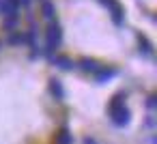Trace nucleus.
Segmentation results:
<instances>
[{
  "label": "nucleus",
  "mask_w": 157,
  "mask_h": 144,
  "mask_svg": "<svg viewBox=\"0 0 157 144\" xmlns=\"http://www.w3.org/2000/svg\"><path fill=\"white\" fill-rule=\"evenodd\" d=\"M110 118L116 127H125L129 120H131V112L129 108L125 105V95L123 93H116L110 101Z\"/></svg>",
  "instance_id": "1"
},
{
  "label": "nucleus",
  "mask_w": 157,
  "mask_h": 144,
  "mask_svg": "<svg viewBox=\"0 0 157 144\" xmlns=\"http://www.w3.org/2000/svg\"><path fill=\"white\" fill-rule=\"evenodd\" d=\"M116 73H118V71H116V69H112V67H110V69H99V71L95 73V80H97V84H105V82H108V80H112Z\"/></svg>",
  "instance_id": "6"
},
{
  "label": "nucleus",
  "mask_w": 157,
  "mask_h": 144,
  "mask_svg": "<svg viewBox=\"0 0 157 144\" xmlns=\"http://www.w3.org/2000/svg\"><path fill=\"white\" fill-rule=\"evenodd\" d=\"M41 13H43V17L52 20V17H54V5H52V2H43V9H41Z\"/></svg>",
  "instance_id": "10"
},
{
  "label": "nucleus",
  "mask_w": 157,
  "mask_h": 144,
  "mask_svg": "<svg viewBox=\"0 0 157 144\" xmlns=\"http://www.w3.org/2000/svg\"><path fill=\"white\" fill-rule=\"evenodd\" d=\"M52 63H54L58 69H63V71H73V67H75V63H73L69 56H54Z\"/></svg>",
  "instance_id": "4"
},
{
  "label": "nucleus",
  "mask_w": 157,
  "mask_h": 144,
  "mask_svg": "<svg viewBox=\"0 0 157 144\" xmlns=\"http://www.w3.org/2000/svg\"><path fill=\"white\" fill-rule=\"evenodd\" d=\"M146 125H148V127H153V125H155V120H153V116H148V118H146Z\"/></svg>",
  "instance_id": "16"
},
{
  "label": "nucleus",
  "mask_w": 157,
  "mask_h": 144,
  "mask_svg": "<svg viewBox=\"0 0 157 144\" xmlns=\"http://www.w3.org/2000/svg\"><path fill=\"white\" fill-rule=\"evenodd\" d=\"M60 41H63V30H60V26H58L56 22H50V26H48V30H45V52L52 54V52L60 45Z\"/></svg>",
  "instance_id": "2"
},
{
  "label": "nucleus",
  "mask_w": 157,
  "mask_h": 144,
  "mask_svg": "<svg viewBox=\"0 0 157 144\" xmlns=\"http://www.w3.org/2000/svg\"><path fill=\"white\" fill-rule=\"evenodd\" d=\"M110 15H112V22L116 24V26H121L123 22H125V9L121 7V2L116 0V2L110 7Z\"/></svg>",
  "instance_id": "3"
},
{
  "label": "nucleus",
  "mask_w": 157,
  "mask_h": 144,
  "mask_svg": "<svg viewBox=\"0 0 157 144\" xmlns=\"http://www.w3.org/2000/svg\"><path fill=\"white\" fill-rule=\"evenodd\" d=\"M80 69L86 71V73H97V71L101 69V65H99L95 58H82V60H80Z\"/></svg>",
  "instance_id": "5"
},
{
  "label": "nucleus",
  "mask_w": 157,
  "mask_h": 144,
  "mask_svg": "<svg viewBox=\"0 0 157 144\" xmlns=\"http://www.w3.org/2000/svg\"><path fill=\"white\" fill-rule=\"evenodd\" d=\"M138 41H140V54H144V56H151V54H153V47H151L148 39L140 35V37H138Z\"/></svg>",
  "instance_id": "9"
},
{
  "label": "nucleus",
  "mask_w": 157,
  "mask_h": 144,
  "mask_svg": "<svg viewBox=\"0 0 157 144\" xmlns=\"http://www.w3.org/2000/svg\"><path fill=\"white\" fill-rule=\"evenodd\" d=\"M56 144H73V135L69 133L67 127H63V129L56 133Z\"/></svg>",
  "instance_id": "8"
},
{
  "label": "nucleus",
  "mask_w": 157,
  "mask_h": 144,
  "mask_svg": "<svg viewBox=\"0 0 157 144\" xmlns=\"http://www.w3.org/2000/svg\"><path fill=\"white\" fill-rule=\"evenodd\" d=\"M99 2H101L103 7H108V9H110V7H112V5L116 2V0H99Z\"/></svg>",
  "instance_id": "14"
},
{
  "label": "nucleus",
  "mask_w": 157,
  "mask_h": 144,
  "mask_svg": "<svg viewBox=\"0 0 157 144\" xmlns=\"http://www.w3.org/2000/svg\"><path fill=\"white\" fill-rule=\"evenodd\" d=\"M84 144H97V140H95V138H86Z\"/></svg>",
  "instance_id": "15"
},
{
  "label": "nucleus",
  "mask_w": 157,
  "mask_h": 144,
  "mask_svg": "<svg viewBox=\"0 0 157 144\" xmlns=\"http://www.w3.org/2000/svg\"><path fill=\"white\" fill-rule=\"evenodd\" d=\"M22 41H24V35H13L9 39V43H22Z\"/></svg>",
  "instance_id": "12"
},
{
  "label": "nucleus",
  "mask_w": 157,
  "mask_h": 144,
  "mask_svg": "<svg viewBox=\"0 0 157 144\" xmlns=\"http://www.w3.org/2000/svg\"><path fill=\"white\" fill-rule=\"evenodd\" d=\"M50 90H52V95H54V97H56L58 101H63V99H65V88H63L60 80L52 78V80H50Z\"/></svg>",
  "instance_id": "7"
},
{
  "label": "nucleus",
  "mask_w": 157,
  "mask_h": 144,
  "mask_svg": "<svg viewBox=\"0 0 157 144\" xmlns=\"http://www.w3.org/2000/svg\"><path fill=\"white\" fill-rule=\"evenodd\" d=\"M11 2H13V5H17V7H20V5L28 7V5H30V0H11Z\"/></svg>",
  "instance_id": "13"
},
{
  "label": "nucleus",
  "mask_w": 157,
  "mask_h": 144,
  "mask_svg": "<svg viewBox=\"0 0 157 144\" xmlns=\"http://www.w3.org/2000/svg\"><path fill=\"white\" fill-rule=\"evenodd\" d=\"M155 105H157V101H155V95H151V97L146 99V108H148V110H155Z\"/></svg>",
  "instance_id": "11"
}]
</instances>
